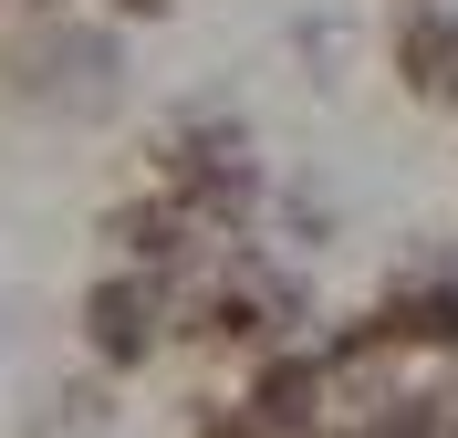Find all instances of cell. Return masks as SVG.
<instances>
[{"instance_id":"cell-1","label":"cell","mask_w":458,"mask_h":438,"mask_svg":"<svg viewBox=\"0 0 458 438\" xmlns=\"http://www.w3.org/2000/svg\"><path fill=\"white\" fill-rule=\"evenodd\" d=\"M11 94L42 105V116H105L114 94H125V53H114V31H31L21 53H11Z\"/></svg>"},{"instance_id":"cell-2","label":"cell","mask_w":458,"mask_h":438,"mask_svg":"<svg viewBox=\"0 0 458 438\" xmlns=\"http://www.w3.org/2000/svg\"><path fill=\"white\" fill-rule=\"evenodd\" d=\"M84 345L94 365H146V355L167 345V282H146V271H105V282L84 292Z\"/></svg>"},{"instance_id":"cell-3","label":"cell","mask_w":458,"mask_h":438,"mask_svg":"<svg viewBox=\"0 0 458 438\" xmlns=\"http://www.w3.org/2000/svg\"><path fill=\"white\" fill-rule=\"evenodd\" d=\"M240 408H250L260 438H323V365L302 345H271L250 365V397H240Z\"/></svg>"},{"instance_id":"cell-4","label":"cell","mask_w":458,"mask_h":438,"mask_svg":"<svg viewBox=\"0 0 458 438\" xmlns=\"http://www.w3.org/2000/svg\"><path fill=\"white\" fill-rule=\"evenodd\" d=\"M375 323H386L406 355H458V262H417L406 282H386Z\"/></svg>"},{"instance_id":"cell-5","label":"cell","mask_w":458,"mask_h":438,"mask_svg":"<svg viewBox=\"0 0 458 438\" xmlns=\"http://www.w3.org/2000/svg\"><path fill=\"white\" fill-rule=\"evenodd\" d=\"M105 251H114L125 271H146V282H167V271L199 262V219L157 188V199H136V209H114V219H105Z\"/></svg>"},{"instance_id":"cell-6","label":"cell","mask_w":458,"mask_h":438,"mask_svg":"<svg viewBox=\"0 0 458 438\" xmlns=\"http://www.w3.org/2000/svg\"><path fill=\"white\" fill-rule=\"evenodd\" d=\"M386 42H396L406 94H428V105H458V11H437V0H406L396 21H386Z\"/></svg>"},{"instance_id":"cell-7","label":"cell","mask_w":458,"mask_h":438,"mask_svg":"<svg viewBox=\"0 0 458 438\" xmlns=\"http://www.w3.org/2000/svg\"><path fill=\"white\" fill-rule=\"evenodd\" d=\"M53 428H42V438H105V386H63V397H53Z\"/></svg>"},{"instance_id":"cell-8","label":"cell","mask_w":458,"mask_h":438,"mask_svg":"<svg viewBox=\"0 0 458 438\" xmlns=\"http://www.w3.org/2000/svg\"><path fill=\"white\" fill-rule=\"evenodd\" d=\"M188 438H260V428H250V408H208Z\"/></svg>"},{"instance_id":"cell-9","label":"cell","mask_w":458,"mask_h":438,"mask_svg":"<svg viewBox=\"0 0 458 438\" xmlns=\"http://www.w3.org/2000/svg\"><path fill=\"white\" fill-rule=\"evenodd\" d=\"M105 11H125V21H157V11H167V0H105Z\"/></svg>"},{"instance_id":"cell-10","label":"cell","mask_w":458,"mask_h":438,"mask_svg":"<svg viewBox=\"0 0 458 438\" xmlns=\"http://www.w3.org/2000/svg\"><path fill=\"white\" fill-rule=\"evenodd\" d=\"M437 438H458V386H448V397H437Z\"/></svg>"}]
</instances>
